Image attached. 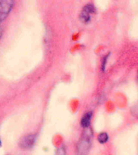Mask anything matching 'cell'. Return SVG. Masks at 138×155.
I'll list each match as a JSON object with an SVG mask.
<instances>
[{
	"mask_svg": "<svg viewBox=\"0 0 138 155\" xmlns=\"http://www.w3.org/2000/svg\"><path fill=\"white\" fill-rule=\"evenodd\" d=\"M83 10H85L86 12H87L90 15L94 14V13L96 12V9H95V7H94V5L91 4V3H88V4H87L86 6H84V7H83Z\"/></svg>",
	"mask_w": 138,
	"mask_h": 155,
	"instance_id": "obj_6",
	"label": "cell"
},
{
	"mask_svg": "<svg viewBox=\"0 0 138 155\" xmlns=\"http://www.w3.org/2000/svg\"><path fill=\"white\" fill-rule=\"evenodd\" d=\"M2 27L0 26V39L2 38Z\"/></svg>",
	"mask_w": 138,
	"mask_h": 155,
	"instance_id": "obj_7",
	"label": "cell"
},
{
	"mask_svg": "<svg viewBox=\"0 0 138 155\" xmlns=\"http://www.w3.org/2000/svg\"><path fill=\"white\" fill-rule=\"evenodd\" d=\"M108 138V134L107 133H99V136H98V140H99V142L101 143V144H105V143L107 142Z\"/></svg>",
	"mask_w": 138,
	"mask_h": 155,
	"instance_id": "obj_5",
	"label": "cell"
},
{
	"mask_svg": "<svg viewBox=\"0 0 138 155\" xmlns=\"http://www.w3.org/2000/svg\"><path fill=\"white\" fill-rule=\"evenodd\" d=\"M0 145H1V141H0Z\"/></svg>",
	"mask_w": 138,
	"mask_h": 155,
	"instance_id": "obj_8",
	"label": "cell"
},
{
	"mask_svg": "<svg viewBox=\"0 0 138 155\" xmlns=\"http://www.w3.org/2000/svg\"><path fill=\"white\" fill-rule=\"evenodd\" d=\"M84 131L82 133V136L77 144V153L79 154H86L90 149L91 146V140L93 137V132L91 128L89 127L84 128Z\"/></svg>",
	"mask_w": 138,
	"mask_h": 155,
	"instance_id": "obj_1",
	"label": "cell"
},
{
	"mask_svg": "<svg viewBox=\"0 0 138 155\" xmlns=\"http://www.w3.org/2000/svg\"><path fill=\"white\" fill-rule=\"evenodd\" d=\"M36 140V137L35 134H28L23 137L19 141V146L24 150H28L33 147Z\"/></svg>",
	"mask_w": 138,
	"mask_h": 155,
	"instance_id": "obj_2",
	"label": "cell"
},
{
	"mask_svg": "<svg viewBox=\"0 0 138 155\" xmlns=\"http://www.w3.org/2000/svg\"><path fill=\"white\" fill-rule=\"evenodd\" d=\"M79 19L80 21L84 23V24H87L89 23L90 20V14L88 13L87 12H86L85 10L82 9L81 13L79 15Z\"/></svg>",
	"mask_w": 138,
	"mask_h": 155,
	"instance_id": "obj_4",
	"label": "cell"
},
{
	"mask_svg": "<svg viewBox=\"0 0 138 155\" xmlns=\"http://www.w3.org/2000/svg\"><path fill=\"white\" fill-rule=\"evenodd\" d=\"M92 117V112L90 111V112H87L83 116V117L82 118V120H81V125H82V128H87V127H89L90 124V120H91Z\"/></svg>",
	"mask_w": 138,
	"mask_h": 155,
	"instance_id": "obj_3",
	"label": "cell"
}]
</instances>
